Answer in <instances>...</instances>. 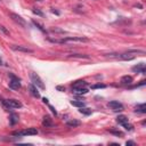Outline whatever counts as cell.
Listing matches in <instances>:
<instances>
[{"label":"cell","mask_w":146,"mask_h":146,"mask_svg":"<svg viewBox=\"0 0 146 146\" xmlns=\"http://www.w3.org/2000/svg\"><path fill=\"white\" fill-rule=\"evenodd\" d=\"M50 41L53 42H58V43H68V42H88L89 40L87 38H82V37H68V38H64L62 40H54L50 39Z\"/></svg>","instance_id":"6da1fadb"},{"label":"cell","mask_w":146,"mask_h":146,"mask_svg":"<svg viewBox=\"0 0 146 146\" xmlns=\"http://www.w3.org/2000/svg\"><path fill=\"white\" fill-rule=\"evenodd\" d=\"M30 79H31V82H32L37 88H40V89H45V88H46L43 81L41 80V78L37 74V73L31 72V73H30Z\"/></svg>","instance_id":"7a4b0ae2"},{"label":"cell","mask_w":146,"mask_h":146,"mask_svg":"<svg viewBox=\"0 0 146 146\" xmlns=\"http://www.w3.org/2000/svg\"><path fill=\"white\" fill-rule=\"evenodd\" d=\"M37 134H38V130L36 128H28V129H24V130H21V131H14L13 136L22 137V136H33V135H37Z\"/></svg>","instance_id":"3957f363"},{"label":"cell","mask_w":146,"mask_h":146,"mask_svg":"<svg viewBox=\"0 0 146 146\" xmlns=\"http://www.w3.org/2000/svg\"><path fill=\"white\" fill-rule=\"evenodd\" d=\"M3 104L7 109H21L22 103L17 99H3Z\"/></svg>","instance_id":"277c9868"},{"label":"cell","mask_w":146,"mask_h":146,"mask_svg":"<svg viewBox=\"0 0 146 146\" xmlns=\"http://www.w3.org/2000/svg\"><path fill=\"white\" fill-rule=\"evenodd\" d=\"M9 77H11V81H9V88L11 89H13V90H18L20 88H21V80L17 78V77H15L14 74H9Z\"/></svg>","instance_id":"5b68a950"},{"label":"cell","mask_w":146,"mask_h":146,"mask_svg":"<svg viewBox=\"0 0 146 146\" xmlns=\"http://www.w3.org/2000/svg\"><path fill=\"white\" fill-rule=\"evenodd\" d=\"M11 15V17H12V20L15 22V23H17L18 25H21V26H26V22H25V20L24 18H22V16H20L18 14H15V13H11L9 14Z\"/></svg>","instance_id":"8992f818"},{"label":"cell","mask_w":146,"mask_h":146,"mask_svg":"<svg viewBox=\"0 0 146 146\" xmlns=\"http://www.w3.org/2000/svg\"><path fill=\"white\" fill-rule=\"evenodd\" d=\"M13 50L15 51H21V53H33V49L26 47V46H21V45H13L11 46Z\"/></svg>","instance_id":"52a82bcc"},{"label":"cell","mask_w":146,"mask_h":146,"mask_svg":"<svg viewBox=\"0 0 146 146\" xmlns=\"http://www.w3.org/2000/svg\"><path fill=\"white\" fill-rule=\"evenodd\" d=\"M109 106H110L114 112H121V111H123V105H122L120 102H118V101H112V102H110V103H109Z\"/></svg>","instance_id":"ba28073f"},{"label":"cell","mask_w":146,"mask_h":146,"mask_svg":"<svg viewBox=\"0 0 146 146\" xmlns=\"http://www.w3.org/2000/svg\"><path fill=\"white\" fill-rule=\"evenodd\" d=\"M132 71L134 72H137V73H141V74H145V64L144 63H140L136 66L132 67Z\"/></svg>","instance_id":"9c48e42d"},{"label":"cell","mask_w":146,"mask_h":146,"mask_svg":"<svg viewBox=\"0 0 146 146\" xmlns=\"http://www.w3.org/2000/svg\"><path fill=\"white\" fill-rule=\"evenodd\" d=\"M72 91L74 94H77V95H85V94L88 93V89L86 87H84V88H72Z\"/></svg>","instance_id":"30bf717a"},{"label":"cell","mask_w":146,"mask_h":146,"mask_svg":"<svg viewBox=\"0 0 146 146\" xmlns=\"http://www.w3.org/2000/svg\"><path fill=\"white\" fill-rule=\"evenodd\" d=\"M116 121H118V123L121 124V126H126L127 123H129L128 118H127L126 115H119V116L116 118Z\"/></svg>","instance_id":"8fae6325"},{"label":"cell","mask_w":146,"mask_h":146,"mask_svg":"<svg viewBox=\"0 0 146 146\" xmlns=\"http://www.w3.org/2000/svg\"><path fill=\"white\" fill-rule=\"evenodd\" d=\"M30 93L32 94V96H34V97H37V98H39L40 97V94H39V91H38V88L32 84V85H30Z\"/></svg>","instance_id":"7c38bea8"},{"label":"cell","mask_w":146,"mask_h":146,"mask_svg":"<svg viewBox=\"0 0 146 146\" xmlns=\"http://www.w3.org/2000/svg\"><path fill=\"white\" fill-rule=\"evenodd\" d=\"M132 81H134V79L130 76H124L121 78V84H123V85H130V84H132Z\"/></svg>","instance_id":"4fadbf2b"},{"label":"cell","mask_w":146,"mask_h":146,"mask_svg":"<svg viewBox=\"0 0 146 146\" xmlns=\"http://www.w3.org/2000/svg\"><path fill=\"white\" fill-rule=\"evenodd\" d=\"M42 124H43L45 127H51V126H53V121H51L50 116H48V115L43 116V120H42Z\"/></svg>","instance_id":"5bb4252c"},{"label":"cell","mask_w":146,"mask_h":146,"mask_svg":"<svg viewBox=\"0 0 146 146\" xmlns=\"http://www.w3.org/2000/svg\"><path fill=\"white\" fill-rule=\"evenodd\" d=\"M71 105L80 109V107H84L86 104H85V102H82V101H77V99H74V101H71Z\"/></svg>","instance_id":"9a60e30c"},{"label":"cell","mask_w":146,"mask_h":146,"mask_svg":"<svg viewBox=\"0 0 146 146\" xmlns=\"http://www.w3.org/2000/svg\"><path fill=\"white\" fill-rule=\"evenodd\" d=\"M136 112H139V113H146V105L145 104H139L136 106Z\"/></svg>","instance_id":"2e32d148"},{"label":"cell","mask_w":146,"mask_h":146,"mask_svg":"<svg viewBox=\"0 0 146 146\" xmlns=\"http://www.w3.org/2000/svg\"><path fill=\"white\" fill-rule=\"evenodd\" d=\"M9 120H11V124H12V126H14L15 123H17V122H18V115H17V114H15V113H12V114H11Z\"/></svg>","instance_id":"e0dca14e"},{"label":"cell","mask_w":146,"mask_h":146,"mask_svg":"<svg viewBox=\"0 0 146 146\" xmlns=\"http://www.w3.org/2000/svg\"><path fill=\"white\" fill-rule=\"evenodd\" d=\"M66 124L68 126V127H78V126H80V121H78V120H70V121H67L66 122Z\"/></svg>","instance_id":"ac0fdd59"},{"label":"cell","mask_w":146,"mask_h":146,"mask_svg":"<svg viewBox=\"0 0 146 146\" xmlns=\"http://www.w3.org/2000/svg\"><path fill=\"white\" fill-rule=\"evenodd\" d=\"M87 86V82L86 81H77L74 85L72 86V88H84Z\"/></svg>","instance_id":"d6986e66"},{"label":"cell","mask_w":146,"mask_h":146,"mask_svg":"<svg viewBox=\"0 0 146 146\" xmlns=\"http://www.w3.org/2000/svg\"><path fill=\"white\" fill-rule=\"evenodd\" d=\"M79 112L81 113V114H85V115H89V114H91V109H87V107H80V110H79Z\"/></svg>","instance_id":"ffe728a7"},{"label":"cell","mask_w":146,"mask_h":146,"mask_svg":"<svg viewBox=\"0 0 146 146\" xmlns=\"http://www.w3.org/2000/svg\"><path fill=\"white\" fill-rule=\"evenodd\" d=\"M68 57H71V58H89V56H87V55H81V54H71V55H68Z\"/></svg>","instance_id":"44dd1931"},{"label":"cell","mask_w":146,"mask_h":146,"mask_svg":"<svg viewBox=\"0 0 146 146\" xmlns=\"http://www.w3.org/2000/svg\"><path fill=\"white\" fill-rule=\"evenodd\" d=\"M33 24H34V25H36V26H37V28H38L40 31H42V32H46L45 28H43V26H42V25H41L39 22H37V21H33Z\"/></svg>","instance_id":"7402d4cb"},{"label":"cell","mask_w":146,"mask_h":146,"mask_svg":"<svg viewBox=\"0 0 146 146\" xmlns=\"http://www.w3.org/2000/svg\"><path fill=\"white\" fill-rule=\"evenodd\" d=\"M0 31H1V32H4L6 36H9V31L5 28V26H3V25H0Z\"/></svg>","instance_id":"603a6c76"},{"label":"cell","mask_w":146,"mask_h":146,"mask_svg":"<svg viewBox=\"0 0 146 146\" xmlns=\"http://www.w3.org/2000/svg\"><path fill=\"white\" fill-rule=\"evenodd\" d=\"M50 31H51V32H58V33H64V31H63V30H59V29H57V28H51V29H50Z\"/></svg>","instance_id":"cb8c5ba5"},{"label":"cell","mask_w":146,"mask_h":146,"mask_svg":"<svg viewBox=\"0 0 146 146\" xmlns=\"http://www.w3.org/2000/svg\"><path fill=\"white\" fill-rule=\"evenodd\" d=\"M33 13H34L36 15H39V16H43V13H42V12H40L39 9H33Z\"/></svg>","instance_id":"d4e9b609"},{"label":"cell","mask_w":146,"mask_h":146,"mask_svg":"<svg viewBox=\"0 0 146 146\" xmlns=\"http://www.w3.org/2000/svg\"><path fill=\"white\" fill-rule=\"evenodd\" d=\"M111 132L114 134V135H116V136H122V135H123L121 131H115V130H111Z\"/></svg>","instance_id":"484cf974"},{"label":"cell","mask_w":146,"mask_h":146,"mask_svg":"<svg viewBox=\"0 0 146 146\" xmlns=\"http://www.w3.org/2000/svg\"><path fill=\"white\" fill-rule=\"evenodd\" d=\"M93 88H105V85H95L93 86Z\"/></svg>","instance_id":"4316f807"},{"label":"cell","mask_w":146,"mask_h":146,"mask_svg":"<svg viewBox=\"0 0 146 146\" xmlns=\"http://www.w3.org/2000/svg\"><path fill=\"white\" fill-rule=\"evenodd\" d=\"M49 109H50V110H51V112H53V113H54V114H55V115H56V114H57V112H56V110H55V109H54V107H53V106H50V105H49Z\"/></svg>","instance_id":"83f0119b"},{"label":"cell","mask_w":146,"mask_h":146,"mask_svg":"<svg viewBox=\"0 0 146 146\" xmlns=\"http://www.w3.org/2000/svg\"><path fill=\"white\" fill-rule=\"evenodd\" d=\"M126 144H127V145H136V143H135V141H131V140H129V141H127Z\"/></svg>","instance_id":"f1b7e54d"},{"label":"cell","mask_w":146,"mask_h":146,"mask_svg":"<svg viewBox=\"0 0 146 146\" xmlns=\"http://www.w3.org/2000/svg\"><path fill=\"white\" fill-rule=\"evenodd\" d=\"M58 90H65V88H62V87H57Z\"/></svg>","instance_id":"f546056e"},{"label":"cell","mask_w":146,"mask_h":146,"mask_svg":"<svg viewBox=\"0 0 146 146\" xmlns=\"http://www.w3.org/2000/svg\"><path fill=\"white\" fill-rule=\"evenodd\" d=\"M51 12H53V13H55V14H57V15H58V14H59V13H58V12H56V11H54V9H53V11H51Z\"/></svg>","instance_id":"4dcf8cb0"},{"label":"cell","mask_w":146,"mask_h":146,"mask_svg":"<svg viewBox=\"0 0 146 146\" xmlns=\"http://www.w3.org/2000/svg\"><path fill=\"white\" fill-rule=\"evenodd\" d=\"M3 64V61H1V58H0V65H1Z\"/></svg>","instance_id":"1f68e13d"}]
</instances>
